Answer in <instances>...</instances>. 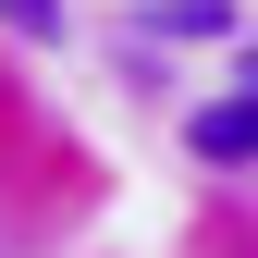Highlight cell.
I'll return each instance as SVG.
<instances>
[{
	"label": "cell",
	"mask_w": 258,
	"mask_h": 258,
	"mask_svg": "<svg viewBox=\"0 0 258 258\" xmlns=\"http://www.w3.org/2000/svg\"><path fill=\"white\" fill-rule=\"evenodd\" d=\"M197 160H258V99H209L197 111Z\"/></svg>",
	"instance_id": "6da1fadb"
},
{
	"label": "cell",
	"mask_w": 258,
	"mask_h": 258,
	"mask_svg": "<svg viewBox=\"0 0 258 258\" xmlns=\"http://www.w3.org/2000/svg\"><path fill=\"white\" fill-rule=\"evenodd\" d=\"M148 25H160V37H234V0H160Z\"/></svg>",
	"instance_id": "7a4b0ae2"
},
{
	"label": "cell",
	"mask_w": 258,
	"mask_h": 258,
	"mask_svg": "<svg viewBox=\"0 0 258 258\" xmlns=\"http://www.w3.org/2000/svg\"><path fill=\"white\" fill-rule=\"evenodd\" d=\"M0 13H13L25 37H61V0H0Z\"/></svg>",
	"instance_id": "3957f363"
}]
</instances>
